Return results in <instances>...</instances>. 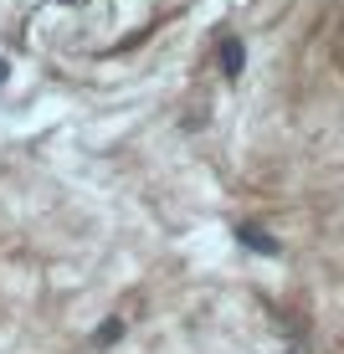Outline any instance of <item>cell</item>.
Listing matches in <instances>:
<instances>
[{
  "instance_id": "3957f363",
  "label": "cell",
  "mask_w": 344,
  "mask_h": 354,
  "mask_svg": "<svg viewBox=\"0 0 344 354\" xmlns=\"http://www.w3.org/2000/svg\"><path fill=\"white\" fill-rule=\"evenodd\" d=\"M114 339H118V319H114V324H103V328H98V334H93V344H114Z\"/></svg>"
},
{
  "instance_id": "7a4b0ae2",
  "label": "cell",
  "mask_w": 344,
  "mask_h": 354,
  "mask_svg": "<svg viewBox=\"0 0 344 354\" xmlns=\"http://www.w3.org/2000/svg\"><path fill=\"white\" fill-rule=\"evenodd\" d=\"M237 241H242V247H252V252H267V257L278 252V241L267 236L262 226H237Z\"/></svg>"
},
{
  "instance_id": "6da1fadb",
  "label": "cell",
  "mask_w": 344,
  "mask_h": 354,
  "mask_svg": "<svg viewBox=\"0 0 344 354\" xmlns=\"http://www.w3.org/2000/svg\"><path fill=\"white\" fill-rule=\"evenodd\" d=\"M242 62H247V46L237 36H221V72L226 77H242Z\"/></svg>"
}]
</instances>
